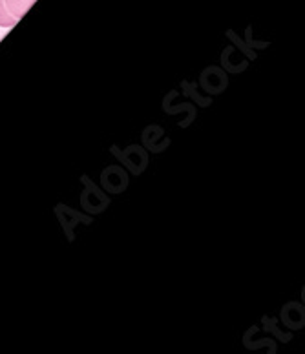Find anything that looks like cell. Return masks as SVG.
Listing matches in <instances>:
<instances>
[{"mask_svg": "<svg viewBox=\"0 0 305 354\" xmlns=\"http://www.w3.org/2000/svg\"><path fill=\"white\" fill-rule=\"evenodd\" d=\"M35 0H0V26L11 28L21 21Z\"/></svg>", "mask_w": 305, "mask_h": 354, "instance_id": "obj_1", "label": "cell"}]
</instances>
